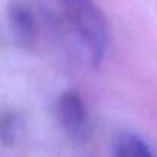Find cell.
Wrapping results in <instances>:
<instances>
[{"label": "cell", "mask_w": 157, "mask_h": 157, "mask_svg": "<svg viewBox=\"0 0 157 157\" xmlns=\"http://www.w3.org/2000/svg\"><path fill=\"white\" fill-rule=\"evenodd\" d=\"M57 3L68 28L88 51L90 59L99 63L105 56L108 28L94 0H57Z\"/></svg>", "instance_id": "obj_1"}, {"label": "cell", "mask_w": 157, "mask_h": 157, "mask_svg": "<svg viewBox=\"0 0 157 157\" xmlns=\"http://www.w3.org/2000/svg\"><path fill=\"white\" fill-rule=\"evenodd\" d=\"M57 117L62 126L72 137L80 136L86 123V109L83 100L75 91H66L57 102Z\"/></svg>", "instance_id": "obj_2"}, {"label": "cell", "mask_w": 157, "mask_h": 157, "mask_svg": "<svg viewBox=\"0 0 157 157\" xmlns=\"http://www.w3.org/2000/svg\"><path fill=\"white\" fill-rule=\"evenodd\" d=\"M116 157H152L149 146L136 134H122L116 143Z\"/></svg>", "instance_id": "obj_3"}, {"label": "cell", "mask_w": 157, "mask_h": 157, "mask_svg": "<svg viewBox=\"0 0 157 157\" xmlns=\"http://www.w3.org/2000/svg\"><path fill=\"white\" fill-rule=\"evenodd\" d=\"M10 14H11V23L17 37H20L23 42H29L34 37V28H36L31 13L23 5L16 3L13 5Z\"/></svg>", "instance_id": "obj_4"}]
</instances>
